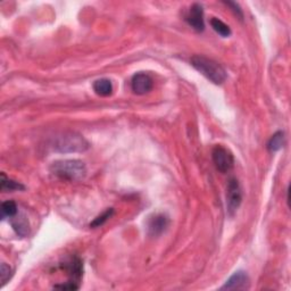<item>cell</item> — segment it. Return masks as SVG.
Masks as SVG:
<instances>
[{
	"instance_id": "cell-1",
	"label": "cell",
	"mask_w": 291,
	"mask_h": 291,
	"mask_svg": "<svg viewBox=\"0 0 291 291\" xmlns=\"http://www.w3.org/2000/svg\"><path fill=\"white\" fill-rule=\"evenodd\" d=\"M50 171L54 176L67 181H79L87 174L86 164L79 160H62L51 164Z\"/></svg>"
},
{
	"instance_id": "cell-2",
	"label": "cell",
	"mask_w": 291,
	"mask_h": 291,
	"mask_svg": "<svg viewBox=\"0 0 291 291\" xmlns=\"http://www.w3.org/2000/svg\"><path fill=\"white\" fill-rule=\"evenodd\" d=\"M191 65L214 84H222L227 77V74L224 68L222 67L219 63H216L213 60H209L207 57L193 56L191 58Z\"/></svg>"
},
{
	"instance_id": "cell-3",
	"label": "cell",
	"mask_w": 291,
	"mask_h": 291,
	"mask_svg": "<svg viewBox=\"0 0 291 291\" xmlns=\"http://www.w3.org/2000/svg\"><path fill=\"white\" fill-rule=\"evenodd\" d=\"M51 146L60 152H82L89 148V142L75 132H64L54 138Z\"/></svg>"
},
{
	"instance_id": "cell-4",
	"label": "cell",
	"mask_w": 291,
	"mask_h": 291,
	"mask_svg": "<svg viewBox=\"0 0 291 291\" xmlns=\"http://www.w3.org/2000/svg\"><path fill=\"white\" fill-rule=\"evenodd\" d=\"M211 158H213L215 167L221 173L229 172L235 165V157L232 155V152L221 145H218L213 148V150H211Z\"/></svg>"
},
{
	"instance_id": "cell-5",
	"label": "cell",
	"mask_w": 291,
	"mask_h": 291,
	"mask_svg": "<svg viewBox=\"0 0 291 291\" xmlns=\"http://www.w3.org/2000/svg\"><path fill=\"white\" fill-rule=\"evenodd\" d=\"M242 200V193L240 189V184L238 180L231 178L227 183L226 189V208L227 213L234 216L236 211L239 208Z\"/></svg>"
},
{
	"instance_id": "cell-6",
	"label": "cell",
	"mask_w": 291,
	"mask_h": 291,
	"mask_svg": "<svg viewBox=\"0 0 291 291\" xmlns=\"http://www.w3.org/2000/svg\"><path fill=\"white\" fill-rule=\"evenodd\" d=\"M187 23L197 32H203L205 29L204 9L200 4H193L190 6L189 12L186 15Z\"/></svg>"
},
{
	"instance_id": "cell-7",
	"label": "cell",
	"mask_w": 291,
	"mask_h": 291,
	"mask_svg": "<svg viewBox=\"0 0 291 291\" xmlns=\"http://www.w3.org/2000/svg\"><path fill=\"white\" fill-rule=\"evenodd\" d=\"M152 87H154V82L152 79L146 73H137L133 75L131 80V88L132 91L135 94H146L151 91Z\"/></svg>"
},
{
	"instance_id": "cell-8",
	"label": "cell",
	"mask_w": 291,
	"mask_h": 291,
	"mask_svg": "<svg viewBox=\"0 0 291 291\" xmlns=\"http://www.w3.org/2000/svg\"><path fill=\"white\" fill-rule=\"evenodd\" d=\"M168 224H170V219H168L165 214L152 215L151 218L148 220V234L151 237L161 236L163 232L167 229Z\"/></svg>"
},
{
	"instance_id": "cell-9",
	"label": "cell",
	"mask_w": 291,
	"mask_h": 291,
	"mask_svg": "<svg viewBox=\"0 0 291 291\" xmlns=\"http://www.w3.org/2000/svg\"><path fill=\"white\" fill-rule=\"evenodd\" d=\"M63 268H64L67 272L68 277L71 278V282L79 283L83 274V264L80 258H79L77 256L71 257L68 261L64 263V266H63Z\"/></svg>"
},
{
	"instance_id": "cell-10",
	"label": "cell",
	"mask_w": 291,
	"mask_h": 291,
	"mask_svg": "<svg viewBox=\"0 0 291 291\" xmlns=\"http://www.w3.org/2000/svg\"><path fill=\"white\" fill-rule=\"evenodd\" d=\"M249 285V278L246 272L238 271L234 275H231L230 279L227 280L222 289L225 290H240L246 289Z\"/></svg>"
},
{
	"instance_id": "cell-11",
	"label": "cell",
	"mask_w": 291,
	"mask_h": 291,
	"mask_svg": "<svg viewBox=\"0 0 291 291\" xmlns=\"http://www.w3.org/2000/svg\"><path fill=\"white\" fill-rule=\"evenodd\" d=\"M93 90L100 97H108L113 93V84L108 79H99L93 82Z\"/></svg>"
},
{
	"instance_id": "cell-12",
	"label": "cell",
	"mask_w": 291,
	"mask_h": 291,
	"mask_svg": "<svg viewBox=\"0 0 291 291\" xmlns=\"http://www.w3.org/2000/svg\"><path fill=\"white\" fill-rule=\"evenodd\" d=\"M13 219L14 220L12 221V225L14 227V230L16 231V234L20 235L21 237L28 236L30 227H29V222L26 220L25 216H18L17 218L16 214Z\"/></svg>"
},
{
	"instance_id": "cell-13",
	"label": "cell",
	"mask_w": 291,
	"mask_h": 291,
	"mask_svg": "<svg viewBox=\"0 0 291 291\" xmlns=\"http://www.w3.org/2000/svg\"><path fill=\"white\" fill-rule=\"evenodd\" d=\"M210 25L216 33L220 34L223 38H227L231 35V29L229 25H226L223 21H221L218 17H213L210 20Z\"/></svg>"
},
{
	"instance_id": "cell-14",
	"label": "cell",
	"mask_w": 291,
	"mask_h": 291,
	"mask_svg": "<svg viewBox=\"0 0 291 291\" xmlns=\"http://www.w3.org/2000/svg\"><path fill=\"white\" fill-rule=\"evenodd\" d=\"M283 146H284V133L282 131H279L277 133H274L267 144V148L269 151H278L280 149H282Z\"/></svg>"
},
{
	"instance_id": "cell-15",
	"label": "cell",
	"mask_w": 291,
	"mask_h": 291,
	"mask_svg": "<svg viewBox=\"0 0 291 291\" xmlns=\"http://www.w3.org/2000/svg\"><path fill=\"white\" fill-rule=\"evenodd\" d=\"M2 190L3 191H14V190H24V186L20 182L14 181L6 178V176L2 174Z\"/></svg>"
},
{
	"instance_id": "cell-16",
	"label": "cell",
	"mask_w": 291,
	"mask_h": 291,
	"mask_svg": "<svg viewBox=\"0 0 291 291\" xmlns=\"http://www.w3.org/2000/svg\"><path fill=\"white\" fill-rule=\"evenodd\" d=\"M18 213L17 206L13 200H7L2 205V219L5 218H14Z\"/></svg>"
},
{
	"instance_id": "cell-17",
	"label": "cell",
	"mask_w": 291,
	"mask_h": 291,
	"mask_svg": "<svg viewBox=\"0 0 291 291\" xmlns=\"http://www.w3.org/2000/svg\"><path fill=\"white\" fill-rule=\"evenodd\" d=\"M113 214H114V209L108 208L107 210H105L102 215L97 216V218L92 221V223H90V226H91V227L102 226L104 223H106V222H107L110 218H112Z\"/></svg>"
},
{
	"instance_id": "cell-18",
	"label": "cell",
	"mask_w": 291,
	"mask_h": 291,
	"mask_svg": "<svg viewBox=\"0 0 291 291\" xmlns=\"http://www.w3.org/2000/svg\"><path fill=\"white\" fill-rule=\"evenodd\" d=\"M13 275V271L12 268H10L7 264L3 263L2 266H0V279H2V285H4L6 283L8 280L12 278Z\"/></svg>"
},
{
	"instance_id": "cell-19",
	"label": "cell",
	"mask_w": 291,
	"mask_h": 291,
	"mask_svg": "<svg viewBox=\"0 0 291 291\" xmlns=\"http://www.w3.org/2000/svg\"><path fill=\"white\" fill-rule=\"evenodd\" d=\"M55 289H61V290H77L79 285L74 282H68L67 284H58L55 285Z\"/></svg>"
},
{
	"instance_id": "cell-20",
	"label": "cell",
	"mask_w": 291,
	"mask_h": 291,
	"mask_svg": "<svg viewBox=\"0 0 291 291\" xmlns=\"http://www.w3.org/2000/svg\"><path fill=\"white\" fill-rule=\"evenodd\" d=\"M226 5L227 6H230V7H232L234 8V12L238 15V16L239 17H241L242 18V13H241V9H240V7L238 6V5L236 4V3H231V2H229V3H226Z\"/></svg>"
}]
</instances>
